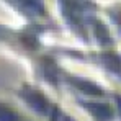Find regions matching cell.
<instances>
[{"label": "cell", "mask_w": 121, "mask_h": 121, "mask_svg": "<svg viewBox=\"0 0 121 121\" xmlns=\"http://www.w3.org/2000/svg\"><path fill=\"white\" fill-rule=\"evenodd\" d=\"M0 121H26V120L23 116H20L18 113H15L12 108L0 103Z\"/></svg>", "instance_id": "cell-1"}]
</instances>
